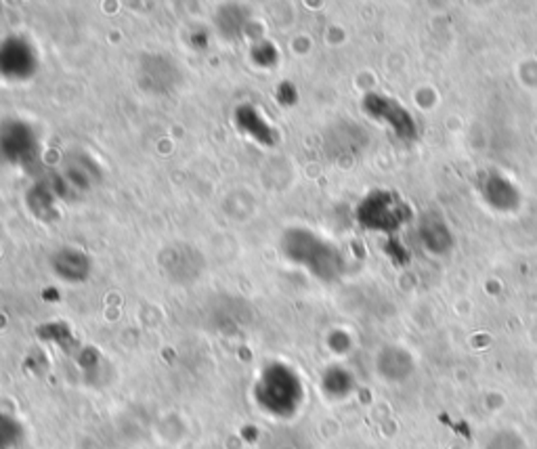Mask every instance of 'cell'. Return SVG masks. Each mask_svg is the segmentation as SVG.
Returning <instances> with one entry per match:
<instances>
[{"label":"cell","instance_id":"1","mask_svg":"<svg viewBox=\"0 0 537 449\" xmlns=\"http://www.w3.org/2000/svg\"><path fill=\"white\" fill-rule=\"evenodd\" d=\"M0 57H5V60H9L11 57V63L5 65V71H28V65L34 61L28 53V47H25L23 42H6L5 49L0 51Z\"/></svg>","mask_w":537,"mask_h":449}]
</instances>
